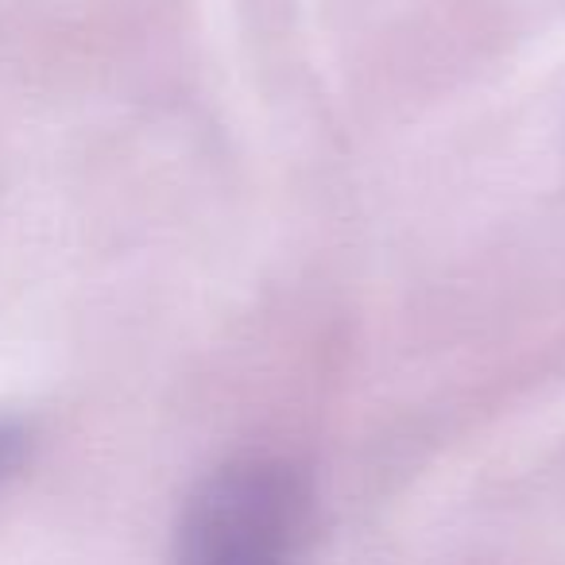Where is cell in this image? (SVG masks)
<instances>
[{"label":"cell","mask_w":565,"mask_h":565,"mask_svg":"<svg viewBox=\"0 0 565 565\" xmlns=\"http://www.w3.org/2000/svg\"><path fill=\"white\" fill-rule=\"evenodd\" d=\"M307 484L279 457L252 454L213 469L190 492L174 565H299Z\"/></svg>","instance_id":"obj_1"},{"label":"cell","mask_w":565,"mask_h":565,"mask_svg":"<svg viewBox=\"0 0 565 565\" xmlns=\"http://www.w3.org/2000/svg\"><path fill=\"white\" fill-rule=\"evenodd\" d=\"M20 454H24V430L9 418H0V480L17 469Z\"/></svg>","instance_id":"obj_2"}]
</instances>
